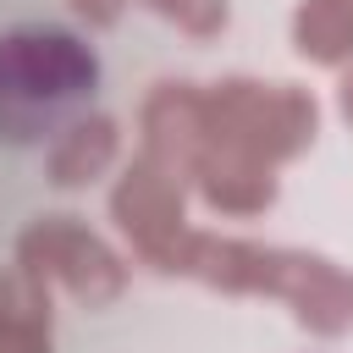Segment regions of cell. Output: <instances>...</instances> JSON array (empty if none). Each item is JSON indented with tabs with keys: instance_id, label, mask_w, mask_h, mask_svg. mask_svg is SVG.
Listing matches in <instances>:
<instances>
[{
	"instance_id": "6da1fadb",
	"label": "cell",
	"mask_w": 353,
	"mask_h": 353,
	"mask_svg": "<svg viewBox=\"0 0 353 353\" xmlns=\"http://www.w3.org/2000/svg\"><path fill=\"white\" fill-rule=\"evenodd\" d=\"M99 94V55L55 22L0 33V143H44L66 132Z\"/></svg>"
}]
</instances>
